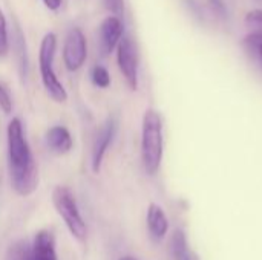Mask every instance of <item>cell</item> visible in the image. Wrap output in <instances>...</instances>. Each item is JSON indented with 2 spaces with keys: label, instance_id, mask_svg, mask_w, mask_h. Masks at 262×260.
I'll return each mask as SVG.
<instances>
[{
  "label": "cell",
  "instance_id": "cell-6",
  "mask_svg": "<svg viewBox=\"0 0 262 260\" xmlns=\"http://www.w3.org/2000/svg\"><path fill=\"white\" fill-rule=\"evenodd\" d=\"M88 58L86 35L80 28H71L63 44V61L68 70L77 72L83 67Z\"/></svg>",
  "mask_w": 262,
  "mask_h": 260
},
{
  "label": "cell",
  "instance_id": "cell-18",
  "mask_svg": "<svg viewBox=\"0 0 262 260\" xmlns=\"http://www.w3.org/2000/svg\"><path fill=\"white\" fill-rule=\"evenodd\" d=\"M0 109L5 113H9L12 110V98H11L9 89L3 83H0Z\"/></svg>",
  "mask_w": 262,
  "mask_h": 260
},
{
  "label": "cell",
  "instance_id": "cell-20",
  "mask_svg": "<svg viewBox=\"0 0 262 260\" xmlns=\"http://www.w3.org/2000/svg\"><path fill=\"white\" fill-rule=\"evenodd\" d=\"M49 11H58L61 8V0H41Z\"/></svg>",
  "mask_w": 262,
  "mask_h": 260
},
{
  "label": "cell",
  "instance_id": "cell-9",
  "mask_svg": "<svg viewBox=\"0 0 262 260\" xmlns=\"http://www.w3.org/2000/svg\"><path fill=\"white\" fill-rule=\"evenodd\" d=\"M25 260H57L55 239L48 230H41L35 234L31 250L26 253Z\"/></svg>",
  "mask_w": 262,
  "mask_h": 260
},
{
  "label": "cell",
  "instance_id": "cell-17",
  "mask_svg": "<svg viewBox=\"0 0 262 260\" xmlns=\"http://www.w3.org/2000/svg\"><path fill=\"white\" fill-rule=\"evenodd\" d=\"M246 25L252 32H262V9H253L246 15Z\"/></svg>",
  "mask_w": 262,
  "mask_h": 260
},
{
  "label": "cell",
  "instance_id": "cell-16",
  "mask_svg": "<svg viewBox=\"0 0 262 260\" xmlns=\"http://www.w3.org/2000/svg\"><path fill=\"white\" fill-rule=\"evenodd\" d=\"M17 54H18V66L21 77H26L28 74V57H26V43L20 31H17Z\"/></svg>",
  "mask_w": 262,
  "mask_h": 260
},
{
  "label": "cell",
  "instance_id": "cell-13",
  "mask_svg": "<svg viewBox=\"0 0 262 260\" xmlns=\"http://www.w3.org/2000/svg\"><path fill=\"white\" fill-rule=\"evenodd\" d=\"M244 48L262 66V32H250L244 38Z\"/></svg>",
  "mask_w": 262,
  "mask_h": 260
},
{
  "label": "cell",
  "instance_id": "cell-19",
  "mask_svg": "<svg viewBox=\"0 0 262 260\" xmlns=\"http://www.w3.org/2000/svg\"><path fill=\"white\" fill-rule=\"evenodd\" d=\"M106 8L117 17H120L124 11V0H103Z\"/></svg>",
  "mask_w": 262,
  "mask_h": 260
},
{
  "label": "cell",
  "instance_id": "cell-5",
  "mask_svg": "<svg viewBox=\"0 0 262 260\" xmlns=\"http://www.w3.org/2000/svg\"><path fill=\"white\" fill-rule=\"evenodd\" d=\"M138 48L130 37H123L117 46V64L130 90L138 87Z\"/></svg>",
  "mask_w": 262,
  "mask_h": 260
},
{
  "label": "cell",
  "instance_id": "cell-21",
  "mask_svg": "<svg viewBox=\"0 0 262 260\" xmlns=\"http://www.w3.org/2000/svg\"><path fill=\"white\" fill-rule=\"evenodd\" d=\"M184 260H200V257H198V254H196L195 251H190V250H189V253H187V256H186V259Z\"/></svg>",
  "mask_w": 262,
  "mask_h": 260
},
{
  "label": "cell",
  "instance_id": "cell-8",
  "mask_svg": "<svg viewBox=\"0 0 262 260\" xmlns=\"http://www.w3.org/2000/svg\"><path fill=\"white\" fill-rule=\"evenodd\" d=\"M117 120L115 118H107L106 123L103 124V127L100 129V132L97 133V138L94 141V147H92V172L98 173L103 158L109 149V146L112 144L115 133H117Z\"/></svg>",
  "mask_w": 262,
  "mask_h": 260
},
{
  "label": "cell",
  "instance_id": "cell-7",
  "mask_svg": "<svg viewBox=\"0 0 262 260\" xmlns=\"http://www.w3.org/2000/svg\"><path fill=\"white\" fill-rule=\"evenodd\" d=\"M124 32V25L120 17L117 15H109L106 17L100 28H98V38H100V48L104 55L114 52L118 46V43L123 38Z\"/></svg>",
  "mask_w": 262,
  "mask_h": 260
},
{
  "label": "cell",
  "instance_id": "cell-12",
  "mask_svg": "<svg viewBox=\"0 0 262 260\" xmlns=\"http://www.w3.org/2000/svg\"><path fill=\"white\" fill-rule=\"evenodd\" d=\"M170 251H172V256H173L175 260L186 259V256L189 253V248H187L186 234L181 230H175V233L172 236V241H170Z\"/></svg>",
  "mask_w": 262,
  "mask_h": 260
},
{
  "label": "cell",
  "instance_id": "cell-22",
  "mask_svg": "<svg viewBox=\"0 0 262 260\" xmlns=\"http://www.w3.org/2000/svg\"><path fill=\"white\" fill-rule=\"evenodd\" d=\"M120 260H135L134 257H129V256H126V257H121Z\"/></svg>",
  "mask_w": 262,
  "mask_h": 260
},
{
  "label": "cell",
  "instance_id": "cell-14",
  "mask_svg": "<svg viewBox=\"0 0 262 260\" xmlns=\"http://www.w3.org/2000/svg\"><path fill=\"white\" fill-rule=\"evenodd\" d=\"M91 80H92V83L97 87H101V89H106V87L111 86V74L101 64H97V66L92 67V70H91Z\"/></svg>",
  "mask_w": 262,
  "mask_h": 260
},
{
  "label": "cell",
  "instance_id": "cell-10",
  "mask_svg": "<svg viewBox=\"0 0 262 260\" xmlns=\"http://www.w3.org/2000/svg\"><path fill=\"white\" fill-rule=\"evenodd\" d=\"M147 228L154 239L161 241L167 234L169 221L164 210L158 204H150L147 208Z\"/></svg>",
  "mask_w": 262,
  "mask_h": 260
},
{
  "label": "cell",
  "instance_id": "cell-1",
  "mask_svg": "<svg viewBox=\"0 0 262 260\" xmlns=\"http://www.w3.org/2000/svg\"><path fill=\"white\" fill-rule=\"evenodd\" d=\"M8 167L12 188L20 196H29L38 184V173L34 155L25 138L23 126L18 118L8 124Z\"/></svg>",
  "mask_w": 262,
  "mask_h": 260
},
{
  "label": "cell",
  "instance_id": "cell-4",
  "mask_svg": "<svg viewBox=\"0 0 262 260\" xmlns=\"http://www.w3.org/2000/svg\"><path fill=\"white\" fill-rule=\"evenodd\" d=\"M52 204L57 213L60 215V218L63 219V222L66 224L69 233L77 241L84 242L88 236V227L81 218L75 196L71 192V188L64 185H57L52 192Z\"/></svg>",
  "mask_w": 262,
  "mask_h": 260
},
{
  "label": "cell",
  "instance_id": "cell-3",
  "mask_svg": "<svg viewBox=\"0 0 262 260\" xmlns=\"http://www.w3.org/2000/svg\"><path fill=\"white\" fill-rule=\"evenodd\" d=\"M57 51V35L48 32L40 43L38 49V69L45 90L55 103H64L68 100V92L54 70V58Z\"/></svg>",
  "mask_w": 262,
  "mask_h": 260
},
{
  "label": "cell",
  "instance_id": "cell-2",
  "mask_svg": "<svg viewBox=\"0 0 262 260\" xmlns=\"http://www.w3.org/2000/svg\"><path fill=\"white\" fill-rule=\"evenodd\" d=\"M163 120L161 115L147 109L141 127V161L147 175H157L163 161Z\"/></svg>",
  "mask_w": 262,
  "mask_h": 260
},
{
  "label": "cell",
  "instance_id": "cell-15",
  "mask_svg": "<svg viewBox=\"0 0 262 260\" xmlns=\"http://www.w3.org/2000/svg\"><path fill=\"white\" fill-rule=\"evenodd\" d=\"M9 52V34H8V21L5 12L0 8V58L6 57Z\"/></svg>",
  "mask_w": 262,
  "mask_h": 260
},
{
  "label": "cell",
  "instance_id": "cell-11",
  "mask_svg": "<svg viewBox=\"0 0 262 260\" xmlns=\"http://www.w3.org/2000/svg\"><path fill=\"white\" fill-rule=\"evenodd\" d=\"M46 144L54 153L64 155L72 149V136L66 127L54 126L46 133Z\"/></svg>",
  "mask_w": 262,
  "mask_h": 260
}]
</instances>
